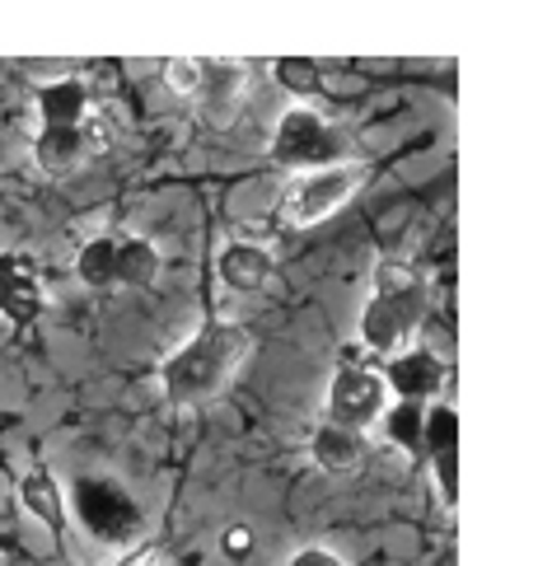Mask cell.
I'll list each match as a JSON object with an SVG mask.
<instances>
[{
    "mask_svg": "<svg viewBox=\"0 0 552 566\" xmlns=\"http://www.w3.org/2000/svg\"><path fill=\"white\" fill-rule=\"evenodd\" d=\"M220 548H225V557L243 562V557L253 553V534H249V530H225V534H220Z\"/></svg>",
    "mask_w": 552,
    "mask_h": 566,
    "instance_id": "cell-20",
    "label": "cell"
},
{
    "mask_svg": "<svg viewBox=\"0 0 552 566\" xmlns=\"http://www.w3.org/2000/svg\"><path fill=\"white\" fill-rule=\"evenodd\" d=\"M24 505L48 524V530H61L66 524V511H61V492L48 473H29L24 478Z\"/></svg>",
    "mask_w": 552,
    "mask_h": 566,
    "instance_id": "cell-14",
    "label": "cell"
},
{
    "mask_svg": "<svg viewBox=\"0 0 552 566\" xmlns=\"http://www.w3.org/2000/svg\"><path fill=\"white\" fill-rule=\"evenodd\" d=\"M155 272H159L155 244H146V239H127V244H117V281L122 286H146V281H155Z\"/></svg>",
    "mask_w": 552,
    "mask_h": 566,
    "instance_id": "cell-12",
    "label": "cell"
},
{
    "mask_svg": "<svg viewBox=\"0 0 552 566\" xmlns=\"http://www.w3.org/2000/svg\"><path fill=\"white\" fill-rule=\"evenodd\" d=\"M169 85L178 90V94H192V90H201V75H207V62H188V56H178V62H169Z\"/></svg>",
    "mask_w": 552,
    "mask_h": 566,
    "instance_id": "cell-19",
    "label": "cell"
},
{
    "mask_svg": "<svg viewBox=\"0 0 552 566\" xmlns=\"http://www.w3.org/2000/svg\"><path fill=\"white\" fill-rule=\"evenodd\" d=\"M38 310H43L38 281L24 268H14V262H0V314L14 323H29V318H38Z\"/></svg>",
    "mask_w": 552,
    "mask_h": 566,
    "instance_id": "cell-9",
    "label": "cell"
},
{
    "mask_svg": "<svg viewBox=\"0 0 552 566\" xmlns=\"http://www.w3.org/2000/svg\"><path fill=\"white\" fill-rule=\"evenodd\" d=\"M388 384H394L407 402H417L440 389V360L431 352H403L394 366H388Z\"/></svg>",
    "mask_w": 552,
    "mask_h": 566,
    "instance_id": "cell-8",
    "label": "cell"
},
{
    "mask_svg": "<svg viewBox=\"0 0 552 566\" xmlns=\"http://www.w3.org/2000/svg\"><path fill=\"white\" fill-rule=\"evenodd\" d=\"M220 276L230 281L235 291L258 295V291H268V281H272L277 272H272V258L262 253L258 244H230V249L220 253Z\"/></svg>",
    "mask_w": 552,
    "mask_h": 566,
    "instance_id": "cell-7",
    "label": "cell"
},
{
    "mask_svg": "<svg viewBox=\"0 0 552 566\" xmlns=\"http://www.w3.org/2000/svg\"><path fill=\"white\" fill-rule=\"evenodd\" d=\"M117 566H159V553H155V548H140V553H132L127 562H117Z\"/></svg>",
    "mask_w": 552,
    "mask_h": 566,
    "instance_id": "cell-22",
    "label": "cell"
},
{
    "mask_svg": "<svg viewBox=\"0 0 552 566\" xmlns=\"http://www.w3.org/2000/svg\"><path fill=\"white\" fill-rule=\"evenodd\" d=\"M80 155H85L80 127H43V136H38V165L52 169V174L80 165Z\"/></svg>",
    "mask_w": 552,
    "mask_h": 566,
    "instance_id": "cell-11",
    "label": "cell"
},
{
    "mask_svg": "<svg viewBox=\"0 0 552 566\" xmlns=\"http://www.w3.org/2000/svg\"><path fill=\"white\" fill-rule=\"evenodd\" d=\"M75 515L94 538H104V543H127L140 530L136 501L108 478H80L75 482Z\"/></svg>",
    "mask_w": 552,
    "mask_h": 566,
    "instance_id": "cell-4",
    "label": "cell"
},
{
    "mask_svg": "<svg viewBox=\"0 0 552 566\" xmlns=\"http://www.w3.org/2000/svg\"><path fill=\"white\" fill-rule=\"evenodd\" d=\"M421 412H417V402H398V408L394 412H388V436H394L398 444H403V450H421Z\"/></svg>",
    "mask_w": 552,
    "mask_h": 566,
    "instance_id": "cell-17",
    "label": "cell"
},
{
    "mask_svg": "<svg viewBox=\"0 0 552 566\" xmlns=\"http://www.w3.org/2000/svg\"><path fill=\"white\" fill-rule=\"evenodd\" d=\"M384 379L371 375V370H356V366H342L333 375V389H329V427H342V431H361L371 427L384 408Z\"/></svg>",
    "mask_w": 552,
    "mask_h": 566,
    "instance_id": "cell-6",
    "label": "cell"
},
{
    "mask_svg": "<svg viewBox=\"0 0 552 566\" xmlns=\"http://www.w3.org/2000/svg\"><path fill=\"white\" fill-rule=\"evenodd\" d=\"M80 276L90 286H113L117 281V244L113 239H94V244L80 249Z\"/></svg>",
    "mask_w": 552,
    "mask_h": 566,
    "instance_id": "cell-15",
    "label": "cell"
},
{
    "mask_svg": "<svg viewBox=\"0 0 552 566\" xmlns=\"http://www.w3.org/2000/svg\"><path fill=\"white\" fill-rule=\"evenodd\" d=\"M272 155H277V165L310 169V165H329V159H337L342 155V140H337V132L323 123L319 113L291 108V113L281 117V127H277Z\"/></svg>",
    "mask_w": 552,
    "mask_h": 566,
    "instance_id": "cell-5",
    "label": "cell"
},
{
    "mask_svg": "<svg viewBox=\"0 0 552 566\" xmlns=\"http://www.w3.org/2000/svg\"><path fill=\"white\" fill-rule=\"evenodd\" d=\"M243 356H249V333L235 323H211L165 366V389L174 402H201L239 370Z\"/></svg>",
    "mask_w": 552,
    "mask_h": 566,
    "instance_id": "cell-1",
    "label": "cell"
},
{
    "mask_svg": "<svg viewBox=\"0 0 552 566\" xmlns=\"http://www.w3.org/2000/svg\"><path fill=\"white\" fill-rule=\"evenodd\" d=\"M38 108H43L48 127H80V117H85V85H80V80L48 85L43 94H38Z\"/></svg>",
    "mask_w": 552,
    "mask_h": 566,
    "instance_id": "cell-10",
    "label": "cell"
},
{
    "mask_svg": "<svg viewBox=\"0 0 552 566\" xmlns=\"http://www.w3.org/2000/svg\"><path fill=\"white\" fill-rule=\"evenodd\" d=\"M455 440H459V417L449 408H436L431 417L421 421V450L426 454H455Z\"/></svg>",
    "mask_w": 552,
    "mask_h": 566,
    "instance_id": "cell-16",
    "label": "cell"
},
{
    "mask_svg": "<svg viewBox=\"0 0 552 566\" xmlns=\"http://www.w3.org/2000/svg\"><path fill=\"white\" fill-rule=\"evenodd\" d=\"M291 566H342V562L333 553H323V548H304V553L291 557Z\"/></svg>",
    "mask_w": 552,
    "mask_h": 566,
    "instance_id": "cell-21",
    "label": "cell"
},
{
    "mask_svg": "<svg viewBox=\"0 0 552 566\" xmlns=\"http://www.w3.org/2000/svg\"><path fill=\"white\" fill-rule=\"evenodd\" d=\"M356 454H361V440H356V431H342V427H323L319 436H314V459H319V469H352L356 463Z\"/></svg>",
    "mask_w": 552,
    "mask_h": 566,
    "instance_id": "cell-13",
    "label": "cell"
},
{
    "mask_svg": "<svg viewBox=\"0 0 552 566\" xmlns=\"http://www.w3.org/2000/svg\"><path fill=\"white\" fill-rule=\"evenodd\" d=\"M365 184V165H329L319 174L295 178L281 197V216L291 226H323L333 211H342L352 192Z\"/></svg>",
    "mask_w": 552,
    "mask_h": 566,
    "instance_id": "cell-3",
    "label": "cell"
},
{
    "mask_svg": "<svg viewBox=\"0 0 552 566\" xmlns=\"http://www.w3.org/2000/svg\"><path fill=\"white\" fill-rule=\"evenodd\" d=\"M426 314V291L413 268L403 262H379L375 268V300L361 314V337L375 352H398L407 333L417 328V318Z\"/></svg>",
    "mask_w": 552,
    "mask_h": 566,
    "instance_id": "cell-2",
    "label": "cell"
},
{
    "mask_svg": "<svg viewBox=\"0 0 552 566\" xmlns=\"http://www.w3.org/2000/svg\"><path fill=\"white\" fill-rule=\"evenodd\" d=\"M277 75H281V85L285 90H295V94H310V90H319V71H314V62H281L277 66Z\"/></svg>",
    "mask_w": 552,
    "mask_h": 566,
    "instance_id": "cell-18",
    "label": "cell"
}]
</instances>
